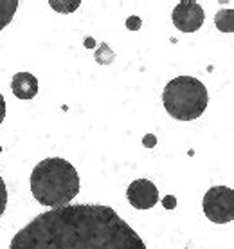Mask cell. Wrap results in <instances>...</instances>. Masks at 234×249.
<instances>
[{
	"label": "cell",
	"instance_id": "obj_1",
	"mask_svg": "<svg viewBox=\"0 0 234 249\" xmlns=\"http://www.w3.org/2000/svg\"><path fill=\"white\" fill-rule=\"evenodd\" d=\"M9 249H146V244L110 206L70 204L33 218Z\"/></svg>",
	"mask_w": 234,
	"mask_h": 249
},
{
	"label": "cell",
	"instance_id": "obj_2",
	"mask_svg": "<svg viewBox=\"0 0 234 249\" xmlns=\"http://www.w3.org/2000/svg\"><path fill=\"white\" fill-rule=\"evenodd\" d=\"M31 192L42 206L63 208L80 193V175L65 159H43L31 174Z\"/></svg>",
	"mask_w": 234,
	"mask_h": 249
},
{
	"label": "cell",
	"instance_id": "obj_3",
	"mask_svg": "<svg viewBox=\"0 0 234 249\" xmlns=\"http://www.w3.org/2000/svg\"><path fill=\"white\" fill-rule=\"evenodd\" d=\"M209 94L202 81L191 76L173 78L162 92L166 112L179 121H193L200 118L207 107Z\"/></svg>",
	"mask_w": 234,
	"mask_h": 249
},
{
	"label": "cell",
	"instance_id": "obj_4",
	"mask_svg": "<svg viewBox=\"0 0 234 249\" xmlns=\"http://www.w3.org/2000/svg\"><path fill=\"white\" fill-rule=\"evenodd\" d=\"M203 213L216 224L234 220V190L227 186H213L203 197Z\"/></svg>",
	"mask_w": 234,
	"mask_h": 249
},
{
	"label": "cell",
	"instance_id": "obj_5",
	"mask_svg": "<svg viewBox=\"0 0 234 249\" xmlns=\"http://www.w3.org/2000/svg\"><path fill=\"white\" fill-rule=\"evenodd\" d=\"M173 24L182 33H195L202 27L205 20V13L202 6L195 0H184L173 9Z\"/></svg>",
	"mask_w": 234,
	"mask_h": 249
},
{
	"label": "cell",
	"instance_id": "obj_6",
	"mask_svg": "<svg viewBox=\"0 0 234 249\" xmlns=\"http://www.w3.org/2000/svg\"><path fill=\"white\" fill-rule=\"evenodd\" d=\"M126 197L137 210H150L159 202V190L148 179H135L126 190Z\"/></svg>",
	"mask_w": 234,
	"mask_h": 249
},
{
	"label": "cell",
	"instance_id": "obj_7",
	"mask_svg": "<svg viewBox=\"0 0 234 249\" xmlns=\"http://www.w3.org/2000/svg\"><path fill=\"white\" fill-rule=\"evenodd\" d=\"M11 90L18 100H33L38 94V80L31 72H18L13 76Z\"/></svg>",
	"mask_w": 234,
	"mask_h": 249
},
{
	"label": "cell",
	"instance_id": "obj_8",
	"mask_svg": "<svg viewBox=\"0 0 234 249\" xmlns=\"http://www.w3.org/2000/svg\"><path fill=\"white\" fill-rule=\"evenodd\" d=\"M17 7H18L17 0H0V31L13 20Z\"/></svg>",
	"mask_w": 234,
	"mask_h": 249
},
{
	"label": "cell",
	"instance_id": "obj_9",
	"mask_svg": "<svg viewBox=\"0 0 234 249\" xmlns=\"http://www.w3.org/2000/svg\"><path fill=\"white\" fill-rule=\"evenodd\" d=\"M114 58H116L114 51L108 49V45H106V44H101V45H99V49L96 51V60H98L99 63H103V65H108V63H112V62H114Z\"/></svg>",
	"mask_w": 234,
	"mask_h": 249
},
{
	"label": "cell",
	"instance_id": "obj_10",
	"mask_svg": "<svg viewBox=\"0 0 234 249\" xmlns=\"http://www.w3.org/2000/svg\"><path fill=\"white\" fill-rule=\"evenodd\" d=\"M6 206H7V190H6V182H4V179L0 177V217L4 215V212H6Z\"/></svg>",
	"mask_w": 234,
	"mask_h": 249
},
{
	"label": "cell",
	"instance_id": "obj_11",
	"mask_svg": "<svg viewBox=\"0 0 234 249\" xmlns=\"http://www.w3.org/2000/svg\"><path fill=\"white\" fill-rule=\"evenodd\" d=\"M126 27L132 29V31H139V29H141V18H139V17H130V18L126 20Z\"/></svg>",
	"mask_w": 234,
	"mask_h": 249
},
{
	"label": "cell",
	"instance_id": "obj_12",
	"mask_svg": "<svg viewBox=\"0 0 234 249\" xmlns=\"http://www.w3.org/2000/svg\"><path fill=\"white\" fill-rule=\"evenodd\" d=\"M4 118H6V100H4V96L0 94V124H2Z\"/></svg>",
	"mask_w": 234,
	"mask_h": 249
},
{
	"label": "cell",
	"instance_id": "obj_13",
	"mask_svg": "<svg viewBox=\"0 0 234 249\" xmlns=\"http://www.w3.org/2000/svg\"><path fill=\"white\" fill-rule=\"evenodd\" d=\"M162 202H164V206H166L167 210H173V208L177 206V199H175V197H171V195H167V197L162 200Z\"/></svg>",
	"mask_w": 234,
	"mask_h": 249
},
{
	"label": "cell",
	"instance_id": "obj_14",
	"mask_svg": "<svg viewBox=\"0 0 234 249\" xmlns=\"http://www.w3.org/2000/svg\"><path fill=\"white\" fill-rule=\"evenodd\" d=\"M146 144L151 146V144H153V137H148V139H146Z\"/></svg>",
	"mask_w": 234,
	"mask_h": 249
}]
</instances>
